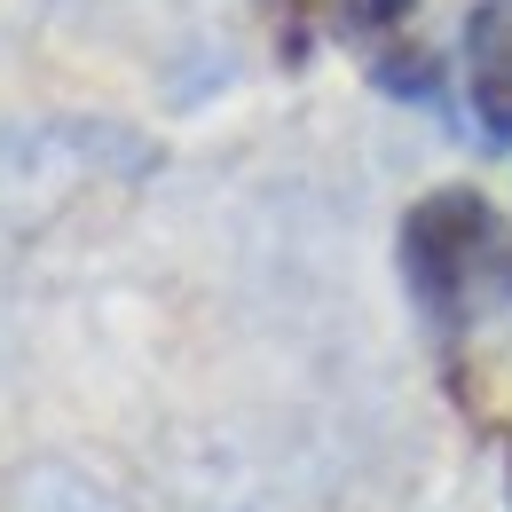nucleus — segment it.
<instances>
[{"mask_svg": "<svg viewBox=\"0 0 512 512\" xmlns=\"http://www.w3.org/2000/svg\"><path fill=\"white\" fill-rule=\"evenodd\" d=\"M363 16H371V24H394V16H410V0H363Z\"/></svg>", "mask_w": 512, "mask_h": 512, "instance_id": "20e7f679", "label": "nucleus"}, {"mask_svg": "<svg viewBox=\"0 0 512 512\" xmlns=\"http://www.w3.org/2000/svg\"><path fill=\"white\" fill-rule=\"evenodd\" d=\"M505 268H512V245H505V221L489 213V197L434 190L426 205H410V221H402V284L418 292V308L434 323H457Z\"/></svg>", "mask_w": 512, "mask_h": 512, "instance_id": "f257e3e1", "label": "nucleus"}, {"mask_svg": "<svg viewBox=\"0 0 512 512\" xmlns=\"http://www.w3.org/2000/svg\"><path fill=\"white\" fill-rule=\"evenodd\" d=\"M465 95H473V119L497 142H512V0H481L465 24Z\"/></svg>", "mask_w": 512, "mask_h": 512, "instance_id": "f03ea898", "label": "nucleus"}, {"mask_svg": "<svg viewBox=\"0 0 512 512\" xmlns=\"http://www.w3.org/2000/svg\"><path fill=\"white\" fill-rule=\"evenodd\" d=\"M8 512H119L95 481H79L64 465H24L16 489H8Z\"/></svg>", "mask_w": 512, "mask_h": 512, "instance_id": "7ed1b4c3", "label": "nucleus"}]
</instances>
